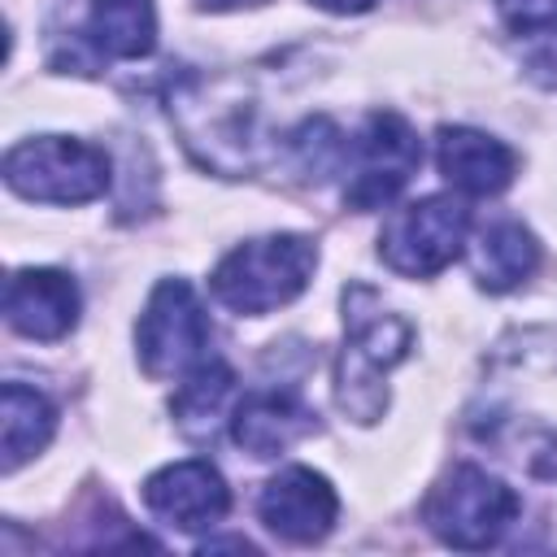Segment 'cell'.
Segmentation results:
<instances>
[{"label":"cell","instance_id":"obj_12","mask_svg":"<svg viewBox=\"0 0 557 557\" xmlns=\"http://www.w3.org/2000/svg\"><path fill=\"white\" fill-rule=\"evenodd\" d=\"M435 161H440V174L466 196H500L518 170L513 148H505L500 139L474 126H440Z\"/></svg>","mask_w":557,"mask_h":557},{"label":"cell","instance_id":"obj_18","mask_svg":"<svg viewBox=\"0 0 557 557\" xmlns=\"http://www.w3.org/2000/svg\"><path fill=\"white\" fill-rule=\"evenodd\" d=\"M318 9H326V13H366V9H374V0H313Z\"/></svg>","mask_w":557,"mask_h":557},{"label":"cell","instance_id":"obj_2","mask_svg":"<svg viewBox=\"0 0 557 557\" xmlns=\"http://www.w3.org/2000/svg\"><path fill=\"white\" fill-rule=\"evenodd\" d=\"M318 265V248L305 235H261L231 248L213 265V296L248 318H261L287 300H296Z\"/></svg>","mask_w":557,"mask_h":557},{"label":"cell","instance_id":"obj_5","mask_svg":"<svg viewBox=\"0 0 557 557\" xmlns=\"http://www.w3.org/2000/svg\"><path fill=\"white\" fill-rule=\"evenodd\" d=\"M209 318L187 278H161L135 322L139 366L148 379H187L209 361Z\"/></svg>","mask_w":557,"mask_h":557},{"label":"cell","instance_id":"obj_13","mask_svg":"<svg viewBox=\"0 0 557 557\" xmlns=\"http://www.w3.org/2000/svg\"><path fill=\"white\" fill-rule=\"evenodd\" d=\"M78 39L100 61H139L157 48V9L152 0H87Z\"/></svg>","mask_w":557,"mask_h":557},{"label":"cell","instance_id":"obj_1","mask_svg":"<svg viewBox=\"0 0 557 557\" xmlns=\"http://www.w3.org/2000/svg\"><path fill=\"white\" fill-rule=\"evenodd\" d=\"M344 352H339V370H335V392H339V409L352 413L357 422H374L383 418L387 405V370L400 366L409 357L413 344V326L400 313H387L383 300L370 287H348L344 292Z\"/></svg>","mask_w":557,"mask_h":557},{"label":"cell","instance_id":"obj_9","mask_svg":"<svg viewBox=\"0 0 557 557\" xmlns=\"http://www.w3.org/2000/svg\"><path fill=\"white\" fill-rule=\"evenodd\" d=\"M257 513L261 522L287 540V544H318L331 527H335V513H339V500H335V487L309 470V466H287L278 470L261 496H257Z\"/></svg>","mask_w":557,"mask_h":557},{"label":"cell","instance_id":"obj_6","mask_svg":"<svg viewBox=\"0 0 557 557\" xmlns=\"http://www.w3.org/2000/svg\"><path fill=\"white\" fill-rule=\"evenodd\" d=\"M470 231V209L453 196H422L396 209L379 231V257L405 278H431L461 252Z\"/></svg>","mask_w":557,"mask_h":557},{"label":"cell","instance_id":"obj_14","mask_svg":"<svg viewBox=\"0 0 557 557\" xmlns=\"http://www.w3.org/2000/svg\"><path fill=\"white\" fill-rule=\"evenodd\" d=\"M535 265H540V239L522 222H492L470 248V270L487 292H509L527 283Z\"/></svg>","mask_w":557,"mask_h":557},{"label":"cell","instance_id":"obj_4","mask_svg":"<svg viewBox=\"0 0 557 557\" xmlns=\"http://www.w3.org/2000/svg\"><path fill=\"white\" fill-rule=\"evenodd\" d=\"M4 183L26 200L87 205L109 187V157L70 135H39L4 152Z\"/></svg>","mask_w":557,"mask_h":557},{"label":"cell","instance_id":"obj_15","mask_svg":"<svg viewBox=\"0 0 557 557\" xmlns=\"http://www.w3.org/2000/svg\"><path fill=\"white\" fill-rule=\"evenodd\" d=\"M57 431V409L44 392L26 383H4L0 392V466L13 474L22 461H30Z\"/></svg>","mask_w":557,"mask_h":557},{"label":"cell","instance_id":"obj_16","mask_svg":"<svg viewBox=\"0 0 557 557\" xmlns=\"http://www.w3.org/2000/svg\"><path fill=\"white\" fill-rule=\"evenodd\" d=\"M231 396H235V374H231V366H222V361L196 366V370L178 383V392H174V422H178V431H183L187 440H196V444L213 440V431H218V422H222Z\"/></svg>","mask_w":557,"mask_h":557},{"label":"cell","instance_id":"obj_10","mask_svg":"<svg viewBox=\"0 0 557 557\" xmlns=\"http://www.w3.org/2000/svg\"><path fill=\"white\" fill-rule=\"evenodd\" d=\"M78 283L65 270H17L4 287V318L26 339H61L78 322Z\"/></svg>","mask_w":557,"mask_h":557},{"label":"cell","instance_id":"obj_7","mask_svg":"<svg viewBox=\"0 0 557 557\" xmlns=\"http://www.w3.org/2000/svg\"><path fill=\"white\" fill-rule=\"evenodd\" d=\"M344 161H348L344 196L352 209L370 213V209L392 205L400 196V187L413 178V170L422 165V139L400 113L379 109L361 122Z\"/></svg>","mask_w":557,"mask_h":557},{"label":"cell","instance_id":"obj_3","mask_svg":"<svg viewBox=\"0 0 557 557\" xmlns=\"http://www.w3.org/2000/svg\"><path fill=\"white\" fill-rule=\"evenodd\" d=\"M518 509H522V500L505 479L487 474L483 466H453L431 487L422 518L444 544L479 553V548L500 544V535L513 527Z\"/></svg>","mask_w":557,"mask_h":557},{"label":"cell","instance_id":"obj_8","mask_svg":"<svg viewBox=\"0 0 557 557\" xmlns=\"http://www.w3.org/2000/svg\"><path fill=\"white\" fill-rule=\"evenodd\" d=\"M144 505L152 509V518H161L165 527L178 531H205L218 527L231 509V487L218 474V466L191 457V461H174L161 466L157 474H148L144 483Z\"/></svg>","mask_w":557,"mask_h":557},{"label":"cell","instance_id":"obj_17","mask_svg":"<svg viewBox=\"0 0 557 557\" xmlns=\"http://www.w3.org/2000/svg\"><path fill=\"white\" fill-rule=\"evenodd\" d=\"M513 35H544L557 26V0H496Z\"/></svg>","mask_w":557,"mask_h":557},{"label":"cell","instance_id":"obj_11","mask_svg":"<svg viewBox=\"0 0 557 557\" xmlns=\"http://www.w3.org/2000/svg\"><path fill=\"white\" fill-rule=\"evenodd\" d=\"M313 409L300 400V392L292 387H261L248 392L235 409H231V440L252 453V457H274L283 448H292L296 440H305L313 431Z\"/></svg>","mask_w":557,"mask_h":557},{"label":"cell","instance_id":"obj_19","mask_svg":"<svg viewBox=\"0 0 557 557\" xmlns=\"http://www.w3.org/2000/svg\"><path fill=\"white\" fill-rule=\"evenodd\" d=\"M205 9H239V4H261V0H200Z\"/></svg>","mask_w":557,"mask_h":557}]
</instances>
